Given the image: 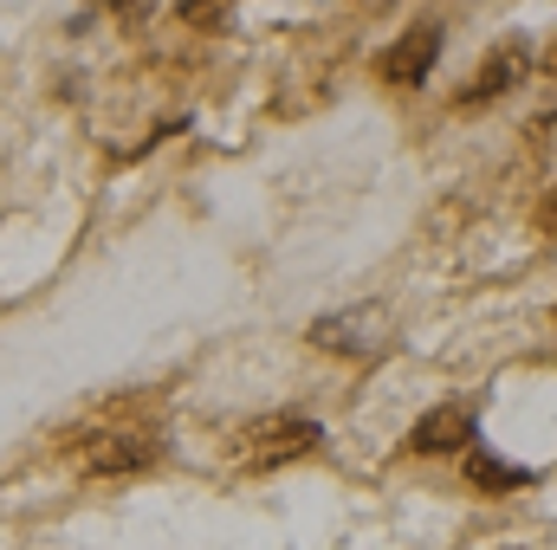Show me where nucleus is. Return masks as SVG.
I'll return each mask as SVG.
<instances>
[{
	"mask_svg": "<svg viewBox=\"0 0 557 550\" xmlns=\"http://www.w3.org/2000/svg\"><path fill=\"white\" fill-rule=\"evenodd\" d=\"M318 421L311 414H260V421H247L240 434H234V460L240 466H253V473H273V466H292V460H305L311 447H318Z\"/></svg>",
	"mask_w": 557,
	"mask_h": 550,
	"instance_id": "1",
	"label": "nucleus"
},
{
	"mask_svg": "<svg viewBox=\"0 0 557 550\" xmlns=\"http://www.w3.org/2000/svg\"><path fill=\"white\" fill-rule=\"evenodd\" d=\"M72 460L91 479H131V473L162 466V440H156V427H98V434L78 440Z\"/></svg>",
	"mask_w": 557,
	"mask_h": 550,
	"instance_id": "2",
	"label": "nucleus"
},
{
	"mask_svg": "<svg viewBox=\"0 0 557 550\" xmlns=\"http://www.w3.org/2000/svg\"><path fill=\"white\" fill-rule=\"evenodd\" d=\"M311 343H318V350H331V357H357V363H370V357H383V350H389V311H383V304L331 311V317H318V324H311Z\"/></svg>",
	"mask_w": 557,
	"mask_h": 550,
	"instance_id": "3",
	"label": "nucleus"
},
{
	"mask_svg": "<svg viewBox=\"0 0 557 550\" xmlns=\"http://www.w3.org/2000/svg\"><path fill=\"white\" fill-rule=\"evenodd\" d=\"M441 46H447L441 20H416L403 39H389V46H383V59H376L383 85H396V91H416V85H428V72L441 65Z\"/></svg>",
	"mask_w": 557,
	"mask_h": 550,
	"instance_id": "4",
	"label": "nucleus"
},
{
	"mask_svg": "<svg viewBox=\"0 0 557 550\" xmlns=\"http://www.w3.org/2000/svg\"><path fill=\"white\" fill-rule=\"evenodd\" d=\"M467 440H473V409L467 402H441L409 427V453H460Z\"/></svg>",
	"mask_w": 557,
	"mask_h": 550,
	"instance_id": "5",
	"label": "nucleus"
},
{
	"mask_svg": "<svg viewBox=\"0 0 557 550\" xmlns=\"http://www.w3.org/2000/svg\"><path fill=\"white\" fill-rule=\"evenodd\" d=\"M525 65H532V52H525L519 39H506V46H499V52L480 65V78L460 91V104H493V98H506V91L525 78Z\"/></svg>",
	"mask_w": 557,
	"mask_h": 550,
	"instance_id": "6",
	"label": "nucleus"
},
{
	"mask_svg": "<svg viewBox=\"0 0 557 550\" xmlns=\"http://www.w3.org/2000/svg\"><path fill=\"white\" fill-rule=\"evenodd\" d=\"M467 486H480V492H519V486H532V473L525 466H506L499 453H473L467 460Z\"/></svg>",
	"mask_w": 557,
	"mask_h": 550,
	"instance_id": "7",
	"label": "nucleus"
},
{
	"mask_svg": "<svg viewBox=\"0 0 557 550\" xmlns=\"http://www.w3.org/2000/svg\"><path fill=\"white\" fill-rule=\"evenodd\" d=\"M175 13H182L188 26H221V20L234 13V0H175Z\"/></svg>",
	"mask_w": 557,
	"mask_h": 550,
	"instance_id": "8",
	"label": "nucleus"
},
{
	"mask_svg": "<svg viewBox=\"0 0 557 550\" xmlns=\"http://www.w3.org/2000/svg\"><path fill=\"white\" fill-rule=\"evenodd\" d=\"M156 7H162V0H117V20H124V26H143Z\"/></svg>",
	"mask_w": 557,
	"mask_h": 550,
	"instance_id": "9",
	"label": "nucleus"
},
{
	"mask_svg": "<svg viewBox=\"0 0 557 550\" xmlns=\"http://www.w3.org/2000/svg\"><path fill=\"white\" fill-rule=\"evenodd\" d=\"M532 221H539V234H557V188L539 201V214H532Z\"/></svg>",
	"mask_w": 557,
	"mask_h": 550,
	"instance_id": "10",
	"label": "nucleus"
},
{
	"mask_svg": "<svg viewBox=\"0 0 557 550\" xmlns=\"http://www.w3.org/2000/svg\"><path fill=\"white\" fill-rule=\"evenodd\" d=\"M545 72H557V39L545 46Z\"/></svg>",
	"mask_w": 557,
	"mask_h": 550,
	"instance_id": "11",
	"label": "nucleus"
}]
</instances>
